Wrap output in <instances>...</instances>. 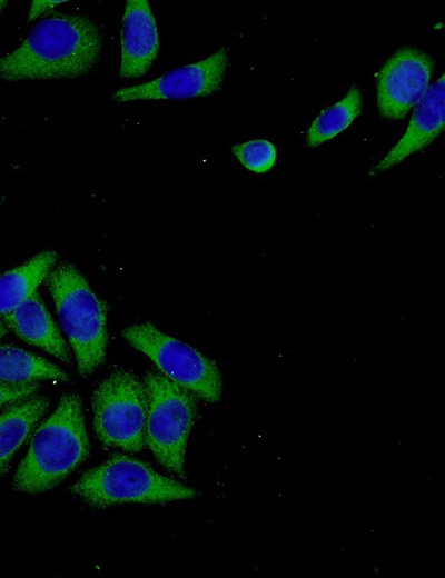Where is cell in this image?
<instances>
[{
  "instance_id": "6da1fadb",
  "label": "cell",
  "mask_w": 445,
  "mask_h": 578,
  "mask_svg": "<svg viewBox=\"0 0 445 578\" xmlns=\"http://www.w3.org/2000/svg\"><path fill=\"white\" fill-rule=\"evenodd\" d=\"M102 37L81 14L50 12L12 52L0 58V79L76 78L100 58Z\"/></svg>"
},
{
  "instance_id": "7a4b0ae2",
  "label": "cell",
  "mask_w": 445,
  "mask_h": 578,
  "mask_svg": "<svg viewBox=\"0 0 445 578\" xmlns=\"http://www.w3.org/2000/svg\"><path fill=\"white\" fill-rule=\"evenodd\" d=\"M89 450L81 399L75 392L65 393L34 432L13 476L12 488L30 495L48 491L80 465Z\"/></svg>"
},
{
  "instance_id": "3957f363",
  "label": "cell",
  "mask_w": 445,
  "mask_h": 578,
  "mask_svg": "<svg viewBox=\"0 0 445 578\" xmlns=\"http://www.w3.org/2000/svg\"><path fill=\"white\" fill-rule=\"evenodd\" d=\"M44 280L73 350L78 371L88 376L106 356L107 306L69 262L57 263Z\"/></svg>"
},
{
  "instance_id": "277c9868",
  "label": "cell",
  "mask_w": 445,
  "mask_h": 578,
  "mask_svg": "<svg viewBox=\"0 0 445 578\" xmlns=\"http://www.w3.org/2000/svg\"><path fill=\"white\" fill-rule=\"evenodd\" d=\"M70 491L96 509L125 502L166 504L199 495L196 489L158 474L148 464L120 454L86 471Z\"/></svg>"
},
{
  "instance_id": "5b68a950",
  "label": "cell",
  "mask_w": 445,
  "mask_h": 578,
  "mask_svg": "<svg viewBox=\"0 0 445 578\" xmlns=\"http://www.w3.org/2000/svg\"><path fill=\"white\" fill-rule=\"evenodd\" d=\"M144 383L148 398L146 446L169 474L186 479V446L197 413L195 396L159 371H148Z\"/></svg>"
},
{
  "instance_id": "8992f818",
  "label": "cell",
  "mask_w": 445,
  "mask_h": 578,
  "mask_svg": "<svg viewBox=\"0 0 445 578\" xmlns=\"http://www.w3.org/2000/svg\"><path fill=\"white\" fill-rule=\"evenodd\" d=\"M147 410L145 383L128 369H115L92 395L93 429L98 439L127 451H141L146 446Z\"/></svg>"
},
{
  "instance_id": "52a82bcc",
  "label": "cell",
  "mask_w": 445,
  "mask_h": 578,
  "mask_svg": "<svg viewBox=\"0 0 445 578\" xmlns=\"http://www.w3.org/2000/svg\"><path fill=\"white\" fill-rule=\"evenodd\" d=\"M121 335L131 347L145 353L159 372L194 396L207 402L220 399L222 378L214 360L164 333L151 322L129 326Z\"/></svg>"
},
{
  "instance_id": "ba28073f",
  "label": "cell",
  "mask_w": 445,
  "mask_h": 578,
  "mask_svg": "<svg viewBox=\"0 0 445 578\" xmlns=\"http://www.w3.org/2000/svg\"><path fill=\"white\" fill-rule=\"evenodd\" d=\"M227 62V49L221 48L201 61L175 69L151 81L121 88L112 93V99L128 102L209 96L221 88Z\"/></svg>"
},
{
  "instance_id": "9c48e42d",
  "label": "cell",
  "mask_w": 445,
  "mask_h": 578,
  "mask_svg": "<svg viewBox=\"0 0 445 578\" xmlns=\"http://www.w3.org/2000/svg\"><path fill=\"white\" fill-rule=\"evenodd\" d=\"M434 62L415 48L397 50L377 79V104L383 117L402 119L428 90Z\"/></svg>"
},
{
  "instance_id": "30bf717a",
  "label": "cell",
  "mask_w": 445,
  "mask_h": 578,
  "mask_svg": "<svg viewBox=\"0 0 445 578\" xmlns=\"http://www.w3.org/2000/svg\"><path fill=\"white\" fill-rule=\"evenodd\" d=\"M121 59L119 76H144L159 52V33L156 19L146 0H128L120 33Z\"/></svg>"
},
{
  "instance_id": "8fae6325",
  "label": "cell",
  "mask_w": 445,
  "mask_h": 578,
  "mask_svg": "<svg viewBox=\"0 0 445 578\" xmlns=\"http://www.w3.org/2000/svg\"><path fill=\"white\" fill-rule=\"evenodd\" d=\"M445 124L444 74L434 82L416 104L408 127L395 147L372 170L378 175L406 159L412 153L429 144Z\"/></svg>"
},
{
  "instance_id": "7c38bea8",
  "label": "cell",
  "mask_w": 445,
  "mask_h": 578,
  "mask_svg": "<svg viewBox=\"0 0 445 578\" xmlns=\"http://www.w3.org/2000/svg\"><path fill=\"white\" fill-rule=\"evenodd\" d=\"M3 321L26 342L43 349L63 362H70L67 343L37 291L4 315Z\"/></svg>"
},
{
  "instance_id": "4fadbf2b",
  "label": "cell",
  "mask_w": 445,
  "mask_h": 578,
  "mask_svg": "<svg viewBox=\"0 0 445 578\" xmlns=\"http://www.w3.org/2000/svg\"><path fill=\"white\" fill-rule=\"evenodd\" d=\"M48 406L46 397L32 396L0 412V477L7 472L13 455L30 437Z\"/></svg>"
},
{
  "instance_id": "5bb4252c",
  "label": "cell",
  "mask_w": 445,
  "mask_h": 578,
  "mask_svg": "<svg viewBox=\"0 0 445 578\" xmlns=\"http://www.w3.org/2000/svg\"><path fill=\"white\" fill-rule=\"evenodd\" d=\"M57 258V252L46 250L0 276V316L12 311L37 291Z\"/></svg>"
},
{
  "instance_id": "9a60e30c",
  "label": "cell",
  "mask_w": 445,
  "mask_h": 578,
  "mask_svg": "<svg viewBox=\"0 0 445 578\" xmlns=\"http://www.w3.org/2000/svg\"><path fill=\"white\" fill-rule=\"evenodd\" d=\"M57 365L14 346L0 347V383H30L38 380L68 381Z\"/></svg>"
},
{
  "instance_id": "2e32d148",
  "label": "cell",
  "mask_w": 445,
  "mask_h": 578,
  "mask_svg": "<svg viewBox=\"0 0 445 578\" xmlns=\"http://www.w3.org/2000/svg\"><path fill=\"white\" fill-rule=\"evenodd\" d=\"M360 108L359 90L353 87L340 101L326 108L313 121L307 132V144L317 147L344 131L357 118Z\"/></svg>"
},
{
  "instance_id": "e0dca14e",
  "label": "cell",
  "mask_w": 445,
  "mask_h": 578,
  "mask_svg": "<svg viewBox=\"0 0 445 578\" xmlns=\"http://www.w3.org/2000/svg\"><path fill=\"white\" fill-rule=\"evenodd\" d=\"M244 167L256 173L267 172L276 161L274 144L264 139L250 140L231 148Z\"/></svg>"
},
{
  "instance_id": "ac0fdd59",
  "label": "cell",
  "mask_w": 445,
  "mask_h": 578,
  "mask_svg": "<svg viewBox=\"0 0 445 578\" xmlns=\"http://www.w3.org/2000/svg\"><path fill=\"white\" fill-rule=\"evenodd\" d=\"M39 383H0V408L26 400L38 391Z\"/></svg>"
},
{
  "instance_id": "d6986e66",
  "label": "cell",
  "mask_w": 445,
  "mask_h": 578,
  "mask_svg": "<svg viewBox=\"0 0 445 578\" xmlns=\"http://www.w3.org/2000/svg\"><path fill=\"white\" fill-rule=\"evenodd\" d=\"M66 2V0H34L31 2V7L28 14V21L34 20L40 14L47 12L53 7Z\"/></svg>"
},
{
  "instance_id": "ffe728a7",
  "label": "cell",
  "mask_w": 445,
  "mask_h": 578,
  "mask_svg": "<svg viewBox=\"0 0 445 578\" xmlns=\"http://www.w3.org/2000/svg\"><path fill=\"white\" fill-rule=\"evenodd\" d=\"M8 332V327L3 320H0V338H2Z\"/></svg>"
},
{
  "instance_id": "44dd1931",
  "label": "cell",
  "mask_w": 445,
  "mask_h": 578,
  "mask_svg": "<svg viewBox=\"0 0 445 578\" xmlns=\"http://www.w3.org/2000/svg\"><path fill=\"white\" fill-rule=\"evenodd\" d=\"M7 1H0V8H3L6 6Z\"/></svg>"
},
{
  "instance_id": "7402d4cb",
  "label": "cell",
  "mask_w": 445,
  "mask_h": 578,
  "mask_svg": "<svg viewBox=\"0 0 445 578\" xmlns=\"http://www.w3.org/2000/svg\"><path fill=\"white\" fill-rule=\"evenodd\" d=\"M0 206H1V200H0Z\"/></svg>"
}]
</instances>
